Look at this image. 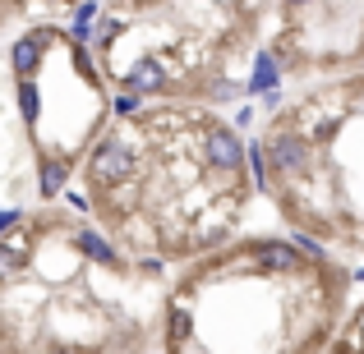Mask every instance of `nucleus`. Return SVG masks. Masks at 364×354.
<instances>
[{
	"instance_id": "1",
	"label": "nucleus",
	"mask_w": 364,
	"mask_h": 354,
	"mask_svg": "<svg viewBox=\"0 0 364 354\" xmlns=\"http://www.w3.org/2000/svg\"><path fill=\"white\" fill-rule=\"evenodd\" d=\"M92 175H97L102 184H111V179H129V175H134L129 143H124L120 133H111V138L97 143V152H92Z\"/></svg>"
},
{
	"instance_id": "2",
	"label": "nucleus",
	"mask_w": 364,
	"mask_h": 354,
	"mask_svg": "<svg viewBox=\"0 0 364 354\" xmlns=\"http://www.w3.org/2000/svg\"><path fill=\"white\" fill-rule=\"evenodd\" d=\"M245 157H249V148L235 133H226V129H213L208 133V161L213 166H222V170H240L245 166Z\"/></svg>"
},
{
	"instance_id": "3",
	"label": "nucleus",
	"mask_w": 364,
	"mask_h": 354,
	"mask_svg": "<svg viewBox=\"0 0 364 354\" xmlns=\"http://www.w3.org/2000/svg\"><path fill=\"white\" fill-rule=\"evenodd\" d=\"M254 253H258V262L272 267V272H295V267H300V248H295V244H282V239H263Z\"/></svg>"
},
{
	"instance_id": "4",
	"label": "nucleus",
	"mask_w": 364,
	"mask_h": 354,
	"mask_svg": "<svg viewBox=\"0 0 364 354\" xmlns=\"http://www.w3.org/2000/svg\"><path fill=\"white\" fill-rule=\"evenodd\" d=\"M272 161L282 170H304L309 152H304V143L295 138V133H282V138H272Z\"/></svg>"
},
{
	"instance_id": "5",
	"label": "nucleus",
	"mask_w": 364,
	"mask_h": 354,
	"mask_svg": "<svg viewBox=\"0 0 364 354\" xmlns=\"http://www.w3.org/2000/svg\"><path fill=\"white\" fill-rule=\"evenodd\" d=\"M37 60H42V42H37V37L14 42V70H18V79H28V74L37 70Z\"/></svg>"
},
{
	"instance_id": "6",
	"label": "nucleus",
	"mask_w": 364,
	"mask_h": 354,
	"mask_svg": "<svg viewBox=\"0 0 364 354\" xmlns=\"http://www.w3.org/2000/svg\"><path fill=\"white\" fill-rule=\"evenodd\" d=\"M79 248L92 258V262H116V248H111L97 231H79Z\"/></svg>"
},
{
	"instance_id": "7",
	"label": "nucleus",
	"mask_w": 364,
	"mask_h": 354,
	"mask_svg": "<svg viewBox=\"0 0 364 354\" xmlns=\"http://www.w3.org/2000/svg\"><path fill=\"white\" fill-rule=\"evenodd\" d=\"M129 83H134L139 92H157L161 83H166V74H161V65H157V60H143V65H139V74H134Z\"/></svg>"
},
{
	"instance_id": "8",
	"label": "nucleus",
	"mask_w": 364,
	"mask_h": 354,
	"mask_svg": "<svg viewBox=\"0 0 364 354\" xmlns=\"http://www.w3.org/2000/svg\"><path fill=\"white\" fill-rule=\"evenodd\" d=\"M65 179H70V166H65V161H42V194H60Z\"/></svg>"
},
{
	"instance_id": "9",
	"label": "nucleus",
	"mask_w": 364,
	"mask_h": 354,
	"mask_svg": "<svg viewBox=\"0 0 364 354\" xmlns=\"http://www.w3.org/2000/svg\"><path fill=\"white\" fill-rule=\"evenodd\" d=\"M272 83H277V65H272V55H258L249 88H254V92H272Z\"/></svg>"
},
{
	"instance_id": "10",
	"label": "nucleus",
	"mask_w": 364,
	"mask_h": 354,
	"mask_svg": "<svg viewBox=\"0 0 364 354\" xmlns=\"http://www.w3.org/2000/svg\"><path fill=\"white\" fill-rule=\"evenodd\" d=\"M18 111H23V120H28V124L37 120V88H33L28 79L18 83Z\"/></svg>"
},
{
	"instance_id": "11",
	"label": "nucleus",
	"mask_w": 364,
	"mask_h": 354,
	"mask_svg": "<svg viewBox=\"0 0 364 354\" xmlns=\"http://www.w3.org/2000/svg\"><path fill=\"white\" fill-rule=\"evenodd\" d=\"M18 267H23V248L18 244H0V276L18 272Z\"/></svg>"
},
{
	"instance_id": "12",
	"label": "nucleus",
	"mask_w": 364,
	"mask_h": 354,
	"mask_svg": "<svg viewBox=\"0 0 364 354\" xmlns=\"http://www.w3.org/2000/svg\"><path fill=\"white\" fill-rule=\"evenodd\" d=\"M65 198H70V207H74V212H88V198H83L79 189H70V194H65Z\"/></svg>"
},
{
	"instance_id": "13",
	"label": "nucleus",
	"mask_w": 364,
	"mask_h": 354,
	"mask_svg": "<svg viewBox=\"0 0 364 354\" xmlns=\"http://www.w3.org/2000/svg\"><path fill=\"white\" fill-rule=\"evenodd\" d=\"M116 33H120V23H102V28H97V42L107 46V42H111V37H116Z\"/></svg>"
},
{
	"instance_id": "14",
	"label": "nucleus",
	"mask_w": 364,
	"mask_h": 354,
	"mask_svg": "<svg viewBox=\"0 0 364 354\" xmlns=\"http://www.w3.org/2000/svg\"><path fill=\"white\" fill-rule=\"evenodd\" d=\"M295 248H300V253H309V258H318V253H323V248L314 244V239H295Z\"/></svg>"
},
{
	"instance_id": "15",
	"label": "nucleus",
	"mask_w": 364,
	"mask_h": 354,
	"mask_svg": "<svg viewBox=\"0 0 364 354\" xmlns=\"http://www.w3.org/2000/svg\"><path fill=\"white\" fill-rule=\"evenodd\" d=\"M134 106H139V101H134V97H116V111H120V116H129Z\"/></svg>"
},
{
	"instance_id": "16",
	"label": "nucleus",
	"mask_w": 364,
	"mask_h": 354,
	"mask_svg": "<svg viewBox=\"0 0 364 354\" xmlns=\"http://www.w3.org/2000/svg\"><path fill=\"white\" fill-rule=\"evenodd\" d=\"M14 221H18V212H0V235H5V231H9Z\"/></svg>"
},
{
	"instance_id": "17",
	"label": "nucleus",
	"mask_w": 364,
	"mask_h": 354,
	"mask_svg": "<svg viewBox=\"0 0 364 354\" xmlns=\"http://www.w3.org/2000/svg\"><path fill=\"white\" fill-rule=\"evenodd\" d=\"M291 5H309V0H291Z\"/></svg>"
}]
</instances>
